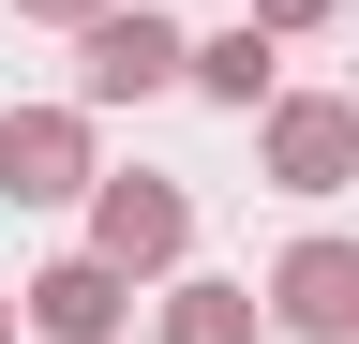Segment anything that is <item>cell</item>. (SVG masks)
<instances>
[{"mask_svg": "<svg viewBox=\"0 0 359 344\" xmlns=\"http://www.w3.org/2000/svg\"><path fill=\"white\" fill-rule=\"evenodd\" d=\"M180 60H195V46H180L165 15H90V60H75V90H90V105H135V90H165Z\"/></svg>", "mask_w": 359, "mask_h": 344, "instance_id": "1", "label": "cell"}, {"mask_svg": "<svg viewBox=\"0 0 359 344\" xmlns=\"http://www.w3.org/2000/svg\"><path fill=\"white\" fill-rule=\"evenodd\" d=\"M180 240H195V209L165 180H105V209H90V254H105V270H165Z\"/></svg>", "mask_w": 359, "mask_h": 344, "instance_id": "2", "label": "cell"}, {"mask_svg": "<svg viewBox=\"0 0 359 344\" xmlns=\"http://www.w3.org/2000/svg\"><path fill=\"white\" fill-rule=\"evenodd\" d=\"M75 180H90V135H75L60 105H15V120H0V195H15V209L75 195Z\"/></svg>", "mask_w": 359, "mask_h": 344, "instance_id": "3", "label": "cell"}, {"mask_svg": "<svg viewBox=\"0 0 359 344\" xmlns=\"http://www.w3.org/2000/svg\"><path fill=\"white\" fill-rule=\"evenodd\" d=\"M269 299H285V329H314V344H359V254H344V240H299L285 270H269Z\"/></svg>", "mask_w": 359, "mask_h": 344, "instance_id": "4", "label": "cell"}, {"mask_svg": "<svg viewBox=\"0 0 359 344\" xmlns=\"http://www.w3.org/2000/svg\"><path fill=\"white\" fill-rule=\"evenodd\" d=\"M30 315H45V344H105L120 329V270L105 254H60V270L30 284Z\"/></svg>", "mask_w": 359, "mask_h": 344, "instance_id": "5", "label": "cell"}, {"mask_svg": "<svg viewBox=\"0 0 359 344\" xmlns=\"http://www.w3.org/2000/svg\"><path fill=\"white\" fill-rule=\"evenodd\" d=\"M269 165H285L299 195H330L359 165V105H285V120H269Z\"/></svg>", "mask_w": 359, "mask_h": 344, "instance_id": "6", "label": "cell"}, {"mask_svg": "<svg viewBox=\"0 0 359 344\" xmlns=\"http://www.w3.org/2000/svg\"><path fill=\"white\" fill-rule=\"evenodd\" d=\"M165 344H255V284H180L165 299Z\"/></svg>", "mask_w": 359, "mask_h": 344, "instance_id": "7", "label": "cell"}, {"mask_svg": "<svg viewBox=\"0 0 359 344\" xmlns=\"http://www.w3.org/2000/svg\"><path fill=\"white\" fill-rule=\"evenodd\" d=\"M195 75H210L224 105H255V90H269V60H255V30H224V46H195Z\"/></svg>", "mask_w": 359, "mask_h": 344, "instance_id": "8", "label": "cell"}, {"mask_svg": "<svg viewBox=\"0 0 359 344\" xmlns=\"http://www.w3.org/2000/svg\"><path fill=\"white\" fill-rule=\"evenodd\" d=\"M314 15H330V0H255V30H314Z\"/></svg>", "mask_w": 359, "mask_h": 344, "instance_id": "9", "label": "cell"}, {"mask_svg": "<svg viewBox=\"0 0 359 344\" xmlns=\"http://www.w3.org/2000/svg\"><path fill=\"white\" fill-rule=\"evenodd\" d=\"M15 15H60V30H90V15H105V0H15Z\"/></svg>", "mask_w": 359, "mask_h": 344, "instance_id": "10", "label": "cell"}, {"mask_svg": "<svg viewBox=\"0 0 359 344\" xmlns=\"http://www.w3.org/2000/svg\"><path fill=\"white\" fill-rule=\"evenodd\" d=\"M0 344H15V315H0Z\"/></svg>", "mask_w": 359, "mask_h": 344, "instance_id": "11", "label": "cell"}]
</instances>
